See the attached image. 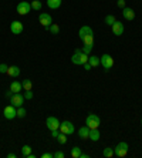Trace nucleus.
Listing matches in <instances>:
<instances>
[{
	"instance_id": "nucleus-26",
	"label": "nucleus",
	"mask_w": 142,
	"mask_h": 158,
	"mask_svg": "<svg viewBox=\"0 0 142 158\" xmlns=\"http://www.w3.org/2000/svg\"><path fill=\"white\" fill-rule=\"evenodd\" d=\"M117 21V19L112 16V14H108V16H105V24H108V26H112L114 23Z\"/></svg>"
},
{
	"instance_id": "nucleus-14",
	"label": "nucleus",
	"mask_w": 142,
	"mask_h": 158,
	"mask_svg": "<svg viewBox=\"0 0 142 158\" xmlns=\"http://www.w3.org/2000/svg\"><path fill=\"white\" fill-rule=\"evenodd\" d=\"M78 34H80V39H84L85 36H88V34H94L93 29L89 27V26H82L81 29H80V31H78Z\"/></svg>"
},
{
	"instance_id": "nucleus-22",
	"label": "nucleus",
	"mask_w": 142,
	"mask_h": 158,
	"mask_svg": "<svg viewBox=\"0 0 142 158\" xmlns=\"http://www.w3.org/2000/svg\"><path fill=\"white\" fill-rule=\"evenodd\" d=\"M47 31H50L51 34H58V33H60V26L54 24V23H53V24H50V27H49Z\"/></svg>"
},
{
	"instance_id": "nucleus-40",
	"label": "nucleus",
	"mask_w": 142,
	"mask_h": 158,
	"mask_svg": "<svg viewBox=\"0 0 142 158\" xmlns=\"http://www.w3.org/2000/svg\"><path fill=\"white\" fill-rule=\"evenodd\" d=\"M7 158H16V154H14V152H10V154H7Z\"/></svg>"
},
{
	"instance_id": "nucleus-42",
	"label": "nucleus",
	"mask_w": 142,
	"mask_h": 158,
	"mask_svg": "<svg viewBox=\"0 0 142 158\" xmlns=\"http://www.w3.org/2000/svg\"><path fill=\"white\" fill-rule=\"evenodd\" d=\"M141 125H142V120H141Z\"/></svg>"
},
{
	"instance_id": "nucleus-3",
	"label": "nucleus",
	"mask_w": 142,
	"mask_h": 158,
	"mask_svg": "<svg viewBox=\"0 0 142 158\" xmlns=\"http://www.w3.org/2000/svg\"><path fill=\"white\" fill-rule=\"evenodd\" d=\"M128 144L126 142H119L115 148H114V155H117V157L119 158H124L126 157V154H128Z\"/></svg>"
},
{
	"instance_id": "nucleus-15",
	"label": "nucleus",
	"mask_w": 142,
	"mask_h": 158,
	"mask_svg": "<svg viewBox=\"0 0 142 158\" xmlns=\"http://www.w3.org/2000/svg\"><path fill=\"white\" fill-rule=\"evenodd\" d=\"M6 74H9L10 77H13V79H14V77H19V75H20V68L17 66H10L7 68V73H6Z\"/></svg>"
},
{
	"instance_id": "nucleus-11",
	"label": "nucleus",
	"mask_w": 142,
	"mask_h": 158,
	"mask_svg": "<svg viewBox=\"0 0 142 158\" xmlns=\"http://www.w3.org/2000/svg\"><path fill=\"white\" fill-rule=\"evenodd\" d=\"M23 23L19 20H14L12 21V24H10V30H12V33L13 34H21L23 33Z\"/></svg>"
},
{
	"instance_id": "nucleus-21",
	"label": "nucleus",
	"mask_w": 142,
	"mask_h": 158,
	"mask_svg": "<svg viewBox=\"0 0 142 158\" xmlns=\"http://www.w3.org/2000/svg\"><path fill=\"white\" fill-rule=\"evenodd\" d=\"M81 148H80V147H74L73 150H71V157L73 158H80L81 157Z\"/></svg>"
},
{
	"instance_id": "nucleus-6",
	"label": "nucleus",
	"mask_w": 142,
	"mask_h": 158,
	"mask_svg": "<svg viewBox=\"0 0 142 158\" xmlns=\"http://www.w3.org/2000/svg\"><path fill=\"white\" fill-rule=\"evenodd\" d=\"M17 13L19 14H21V16H26V14H28V13L31 12V4L28 3V2H20V3L17 4V7H16Z\"/></svg>"
},
{
	"instance_id": "nucleus-39",
	"label": "nucleus",
	"mask_w": 142,
	"mask_h": 158,
	"mask_svg": "<svg viewBox=\"0 0 142 158\" xmlns=\"http://www.w3.org/2000/svg\"><path fill=\"white\" fill-rule=\"evenodd\" d=\"M12 96H13V91H12V90H9V91L6 93V97H7V98H10Z\"/></svg>"
},
{
	"instance_id": "nucleus-2",
	"label": "nucleus",
	"mask_w": 142,
	"mask_h": 158,
	"mask_svg": "<svg viewBox=\"0 0 142 158\" xmlns=\"http://www.w3.org/2000/svg\"><path fill=\"white\" fill-rule=\"evenodd\" d=\"M100 124H101V120H100V117H98L97 114H89V116L85 118V125L89 127L91 130H93V128H98Z\"/></svg>"
},
{
	"instance_id": "nucleus-16",
	"label": "nucleus",
	"mask_w": 142,
	"mask_h": 158,
	"mask_svg": "<svg viewBox=\"0 0 142 158\" xmlns=\"http://www.w3.org/2000/svg\"><path fill=\"white\" fill-rule=\"evenodd\" d=\"M89 127H87V125H84V127H81V128L78 130V135H80V138L81 140H87V138L89 137Z\"/></svg>"
},
{
	"instance_id": "nucleus-32",
	"label": "nucleus",
	"mask_w": 142,
	"mask_h": 158,
	"mask_svg": "<svg viewBox=\"0 0 142 158\" xmlns=\"http://www.w3.org/2000/svg\"><path fill=\"white\" fill-rule=\"evenodd\" d=\"M7 68H9V66L7 64H0V73H2V74H4V73H7Z\"/></svg>"
},
{
	"instance_id": "nucleus-30",
	"label": "nucleus",
	"mask_w": 142,
	"mask_h": 158,
	"mask_svg": "<svg viewBox=\"0 0 142 158\" xmlns=\"http://www.w3.org/2000/svg\"><path fill=\"white\" fill-rule=\"evenodd\" d=\"M93 44H85V46H82V49H81V50H82V53H85V54H88V56H89V54H91V51H93Z\"/></svg>"
},
{
	"instance_id": "nucleus-5",
	"label": "nucleus",
	"mask_w": 142,
	"mask_h": 158,
	"mask_svg": "<svg viewBox=\"0 0 142 158\" xmlns=\"http://www.w3.org/2000/svg\"><path fill=\"white\" fill-rule=\"evenodd\" d=\"M100 61H101V66L104 67L105 71H110V68L114 66V58L111 57L110 54H102L100 57Z\"/></svg>"
},
{
	"instance_id": "nucleus-17",
	"label": "nucleus",
	"mask_w": 142,
	"mask_h": 158,
	"mask_svg": "<svg viewBox=\"0 0 142 158\" xmlns=\"http://www.w3.org/2000/svg\"><path fill=\"white\" fill-rule=\"evenodd\" d=\"M89 140L91 141H98L100 138H101V134H100V131H98V128H93L89 130Z\"/></svg>"
},
{
	"instance_id": "nucleus-1",
	"label": "nucleus",
	"mask_w": 142,
	"mask_h": 158,
	"mask_svg": "<svg viewBox=\"0 0 142 158\" xmlns=\"http://www.w3.org/2000/svg\"><path fill=\"white\" fill-rule=\"evenodd\" d=\"M71 61L74 64H77V66H82V64H85V63L88 61V54L82 53L81 49H75L74 54L71 56Z\"/></svg>"
},
{
	"instance_id": "nucleus-13",
	"label": "nucleus",
	"mask_w": 142,
	"mask_h": 158,
	"mask_svg": "<svg viewBox=\"0 0 142 158\" xmlns=\"http://www.w3.org/2000/svg\"><path fill=\"white\" fill-rule=\"evenodd\" d=\"M122 16H124L125 20L131 21V20H134L135 19V12L131 7H124L122 9Z\"/></svg>"
},
{
	"instance_id": "nucleus-38",
	"label": "nucleus",
	"mask_w": 142,
	"mask_h": 158,
	"mask_svg": "<svg viewBox=\"0 0 142 158\" xmlns=\"http://www.w3.org/2000/svg\"><path fill=\"white\" fill-rule=\"evenodd\" d=\"M41 157H43V158H51V157H53V154H50V152H44Z\"/></svg>"
},
{
	"instance_id": "nucleus-27",
	"label": "nucleus",
	"mask_w": 142,
	"mask_h": 158,
	"mask_svg": "<svg viewBox=\"0 0 142 158\" xmlns=\"http://www.w3.org/2000/svg\"><path fill=\"white\" fill-rule=\"evenodd\" d=\"M30 4H31V9H33V10H40L41 6H43L40 0H33Z\"/></svg>"
},
{
	"instance_id": "nucleus-9",
	"label": "nucleus",
	"mask_w": 142,
	"mask_h": 158,
	"mask_svg": "<svg viewBox=\"0 0 142 158\" xmlns=\"http://www.w3.org/2000/svg\"><path fill=\"white\" fill-rule=\"evenodd\" d=\"M60 133H64L67 135H71L74 133V125L70 121H63L60 123Z\"/></svg>"
},
{
	"instance_id": "nucleus-8",
	"label": "nucleus",
	"mask_w": 142,
	"mask_h": 158,
	"mask_svg": "<svg viewBox=\"0 0 142 158\" xmlns=\"http://www.w3.org/2000/svg\"><path fill=\"white\" fill-rule=\"evenodd\" d=\"M38 21L44 26L46 30H49L50 24H53V19H51V16H50L49 13H40V16H38Z\"/></svg>"
},
{
	"instance_id": "nucleus-24",
	"label": "nucleus",
	"mask_w": 142,
	"mask_h": 158,
	"mask_svg": "<svg viewBox=\"0 0 142 158\" xmlns=\"http://www.w3.org/2000/svg\"><path fill=\"white\" fill-rule=\"evenodd\" d=\"M104 157H107V158H111V157H114V148H111V147H107V148H104Z\"/></svg>"
},
{
	"instance_id": "nucleus-19",
	"label": "nucleus",
	"mask_w": 142,
	"mask_h": 158,
	"mask_svg": "<svg viewBox=\"0 0 142 158\" xmlns=\"http://www.w3.org/2000/svg\"><path fill=\"white\" fill-rule=\"evenodd\" d=\"M21 88H23V86H21V83H19V81H13V83L10 84V90L13 91V94H14V93H20Z\"/></svg>"
},
{
	"instance_id": "nucleus-18",
	"label": "nucleus",
	"mask_w": 142,
	"mask_h": 158,
	"mask_svg": "<svg viewBox=\"0 0 142 158\" xmlns=\"http://www.w3.org/2000/svg\"><path fill=\"white\" fill-rule=\"evenodd\" d=\"M88 63L91 64V67H98L100 64H101V61H100V57H98V56H95V54H94V56H91V54H89V56H88Z\"/></svg>"
},
{
	"instance_id": "nucleus-34",
	"label": "nucleus",
	"mask_w": 142,
	"mask_h": 158,
	"mask_svg": "<svg viewBox=\"0 0 142 158\" xmlns=\"http://www.w3.org/2000/svg\"><path fill=\"white\" fill-rule=\"evenodd\" d=\"M24 98H26V100H31V98H33V91H31V90H28V91H26Z\"/></svg>"
},
{
	"instance_id": "nucleus-10",
	"label": "nucleus",
	"mask_w": 142,
	"mask_h": 158,
	"mask_svg": "<svg viewBox=\"0 0 142 158\" xmlns=\"http://www.w3.org/2000/svg\"><path fill=\"white\" fill-rule=\"evenodd\" d=\"M46 124H47V128H49L50 131L60 130V121L57 120L56 117H49V118L46 120Z\"/></svg>"
},
{
	"instance_id": "nucleus-25",
	"label": "nucleus",
	"mask_w": 142,
	"mask_h": 158,
	"mask_svg": "<svg viewBox=\"0 0 142 158\" xmlns=\"http://www.w3.org/2000/svg\"><path fill=\"white\" fill-rule=\"evenodd\" d=\"M82 43L84 44H94V34H88L82 39Z\"/></svg>"
},
{
	"instance_id": "nucleus-35",
	"label": "nucleus",
	"mask_w": 142,
	"mask_h": 158,
	"mask_svg": "<svg viewBox=\"0 0 142 158\" xmlns=\"http://www.w3.org/2000/svg\"><path fill=\"white\" fill-rule=\"evenodd\" d=\"M117 6H118V7H121V9H124V7H125V0H118Z\"/></svg>"
},
{
	"instance_id": "nucleus-31",
	"label": "nucleus",
	"mask_w": 142,
	"mask_h": 158,
	"mask_svg": "<svg viewBox=\"0 0 142 158\" xmlns=\"http://www.w3.org/2000/svg\"><path fill=\"white\" fill-rule=\"evenodd\" d=\"M26 114H27V112H26V108L24 107H19V108H17V117H19V118H24Z\"/></svg>"
},
{
	"instance_id": "nucleus-28",
	"label": "nucleus",
	"mask_w": 142,
	"mask_h": 158,
	"mask_svg": "<svg viewBox=\"0 0 142 158\" xmlns=\"http://www.w3.org/2000/svg\"><path fill=\"white\" fill-rule=\"evenodd\" d=\"M56 140L60 142V144H65V142H67V134L60 133V134H58V137H57Z\"/></svg>"
},
{
	"instance_id": "nucleus-36",
	"label": "nucleus",
	"mask_w": 142,
	"mask_h": 158,
	"mask_svg": "<svg viewBox=\"0 0 142 158\" xmlns=\"http://www.w3.org/2000/svg\"><path fill=\"white\" fill-rule=\"evenodd\" d=\"M58 134H60V130H53V131H51V137L57 138L58 137Z\"/></svg>"
},
{
	"instance_id": "nucleus-20",
	"label": "nucleus",
	"mask_w": 142,
	"mask_h": 158,
	"mask_svg": "<svg viewBox=\"0 0 142 158\" xmlns=\"http://www.w3.org/2000/svg\"><path fill=\"white\" fill-rule=\"evenodd\" d=\"M47 6L50 9L56 10V9H58L61 6V0H47Z\"/></svg>"
},
{
	"instance_id": "nucleus-12",
	"label": "nucleus",
	"mask_w": 142,
	"mask_h": 158,
	"mask_svg": "<svg viewBox=\"0 0 142 158\" xmlns=\"http://www.w3.org/2000/svg\"><path fill=\"white\" fill-rule=\"evenodd\" d=\"M111 29H112V33L115 34V36H122V33H124V24L118 20L111 26Z\"/></svg>"
},
{
	"instance_id": "nucleus-41",
	"label": "nucleus",
	"mask_w": 142,
	"mask_h": 158,
	"mask_svg": "<svg viewBox=\"0 0 142 158\" xmlns=\"http://www.w3.org/2000/svg\"><path fill=\"white\" fill-rule=\"evenodd\" d=\"M80 158H89V155L88 154H84V152H81V157Z\"/></svg>"
},
{
	"instance_id": "nucleus-7",
	"label": "nucleus",
	"mask_w": 142,
	"mask_h": 158,
	"mask_svg": "<svg viewBox=\"0 0 142 158\" xmlns=\"http://www.w3.org/2000/svg\"><path fill=\"white\" fill-rule=\"evenodd\" d=\"M3 116L6 120H13L14 117H17V108L14 105H7V107H4L3 110Z\"/></svg>"
},
{
	"instance_id": "nucleus-23",
	"label": "nucleus",
	"mask_w": 142,
	"mask_h": 158,
	"mask_svg": "<svg viewBox=\"0 0 142 158\" xmlns=\"http://www.w3.org/2000/svg\"><path fill=\"white\" fill-rule=\"evenodd\" d=\"M21 86H23V88H24L26 91H28V90H31L33 88L31 80H23V81H21Z\"/></svg>"
},
{
	"instance_id": "nucleus-4",
	"label": "nucleus",
	"mask_w": 142,
	"mask_h": 158,
	"mask_svg": "<svg viewBox=\"0 0 142 158\" xmlns=\"http://www.w3.org/2000/svg\"><path fill=\"white\" fill-rule=\"evenodd\" d=\"M24 96L23 94H20V93H14L12 97H10V104L14 105L16 108L19 107H23V104H24Z\"/></svg>"
},
{
	"instance_id": "nucleus-37",
	"label": "nucleus",
	"mask_w": 142,
	"mask_h": 158,
	"mask_svg": "<svg viewBox=\"0 0 142 158\" xmlns=\"http://www.w3.org/2000/svg\"><path fill=\"white\" fill-rule=\"evenodd\" d=\"M82 66H84V68H85V70H87V71H89V70H91V68H93V67H91V64H89L88 61L85 63V64H82Z\"/></svg>"
},
{
	"instance_id": "nucleus-33",
	"label": "nucleus",
	"mask_w": 142,
	"mask_h": 158,
	"mask_svg": "<svg viewBox=\"0 0 142 158\" xmlns=\"http://www.w3.org/2000/svg\"><path fill=\"white\" fill-rule=\"evenodd\" d=\"M53 157H54V158H64L65 154L63 152V151H57L56 154H53Z\"/></svg>"
},
{
	"instance_id": "nucleus-29",
	"label": "nucleus",
	"mask_w": 142,
	"mask_h": 158,
	"mask_svg": "<svg viewBox=\"0 0 142 158\" xmlns=\"http://www.w3.org/2000/svg\"><path fill=\"white\" fill-rule=\"evenodd\" d=\"M28 154H31V147L24 145L23 148H21V155H23V157H27Z\"/></svg>"
}]
</instances>
